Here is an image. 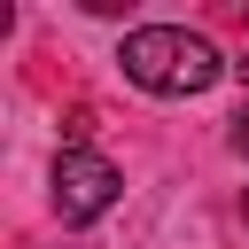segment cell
<instances>
[{
  "label": "cell",
  "instance_id": "1",
  "mask_svg": "<svg viewBox=\"0 0 249 249\" xmlns=\"http://www.w3.org/2000/svg\"><path fill=\"white\" fill-rule=\"evenodd\" d=\"M117 62H124V78H132L140 93H156V101H195V93H210V86L233 70V62H226L202 31H187V23H140V31H124Z\"/></svg>",
  "mask_w": 249,
  "mask_h": 249
},
{
  "label": "cell",
  "instance_id": "2",
  "mask_svg": "<svg viewBox=\"0 0 249 249\" xmlns=\"http://www.w3.org/2000/svg\"><path fill=\"white\" fill-rule=\"evenodd\" d=\"M47 187H54V218H62V226H93V218H109V210H117V195H124L117 163H109V156H93V148H62Z\"/></svg>",
  "mask_w": 249,
  "mask_h": 249
},
{
  "label": "cell",
  "instance_id": "3",
  "mask_svg": "<svg viewBox=\"0 0 249 249\" xmlns=\"http://www.w3.org/2000/svg\"><path fill=\"white\" fill-rule=\"evenodd\" d=\"M226 140H233V156H249V101H241V117H233V132H226Z\"/></svg>",
  "mask_w": 249,
  "mask_h": 249
},
{
  "label": "cell",
  "instance_id": "4",
  "mask_svg": "<svg viewBox=\"0 0 249 249\" xmlns=\"http://www.w3.org/2000/svg\"><path fill=\"white\" fill-rule=\"evenodd\" d=\"M241 218H249V195H241Z\"/></svg>",
  "mask_w": 249,
  "mask_h": 249
}]
</instances>
